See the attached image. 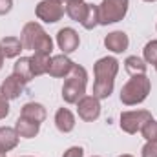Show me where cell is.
Listing matches in <instances>:
<instances>
[{
	"mask_svg": "<svg viewBox=\"0 0 157 157\" xmlns=\"http://www.w3.org/2000/svg\"><path fill=\"white\" fill-rule=\"evenodd\" d=\"M46 108L40 104V102H26L22 106V112H20V117L24 119H29L33 122H44L46 121Z\"/></svg>",
	"mask_w": 157,
	"mask_h": 157,
	"instance_id": "15",
	"label": "cell"
},
{
	"mask_svg": "<svg viewBox=\"0 0 157 157\" xmlns=\"http://www.w3.org/2000/svg\"><path fill=\"white\" fill-rule=\"evenodd\" d=\"M141 133L146 141H157V121L150 119L143 128H141Z\"/></svg>",
	"mask_w": 157,
	"mask_h": 157,
	"instance_id": "24",
	"label": "cell"
},
{
	"mask_svg": "<svg viewBox=\"0 0 157 157\" xmlns=\"http://www.w3.org/2000/svg\"><path fill=\"white\" fill-rule=\"evenodd\" d=\"M154 68H155V71H157V62H155V66H154Z\"/></svg>",
	"mask_w": 157,
	"mask_h": 157,
	"instance_id": "33",
	"label": "cell"
},
{
	"mask_svg": "<svg viewBox=\"0 0 157 157\" xmlns=\"http://www.w3.org/2000/svg\"><path fill=\"white\" fill-rule=\"evenodd\" d=\"M57 44H59V48L62 49L64 55L73 53L78 48V44H80L78 33L73 28H62V29L57 33Z\"/></svg>",
	"mask_w": 157,
	"mask_h": 157,
	"instance_id": "10",
	"label": "cell"
},
{
	"mask_svg": "<svg viewBox=\"0 0 157 157\" xmlns=\"http://www.w3.org/2000/svg\"><path fill=\"white\" fill-rule=\"evenodd\" d=\"M2 66H4V57L0 55V70H2Z\"/></svg>",
	"mask_w": 157,
	"mask_h": 157,
	"instance_id": "29",
	"label": "cell"
},
{
	"mask_svg": "<svg viewBox=\"0 0 157 157\" xmlns=\"http://www.w3.org/2000/svg\"><path fill=\"white\" fill-rule=\"evenodd\" d=\"M18 139L20 135L17 133L15 128H9V126H0V150L2 152H9L13 148H17L18 144Z\"/></svg>",
	"mask_w": 157,
	"mask_h": 157,
	"instance_id": "16",
	"label": "cell"
},
{
	"mask_svg": "<svg viewBox=\"0 0 157 157\" xmlns=\"http://www.w3.org/2000/svg\"><path fill=\"white\" fill-rule=\"evenodd\" d=\"M22 42L17 37H6V39L0 40V55L4 59H13V57H18L20 51H22Z\"/></svg>",
	"mask_w": 157,
	"mask_h": 157,
	"instance_id": "17",
	"label": "cell"
},
{
	"mask_svg": "<svg viewBox=\"0 0 157 157\" xmlns=\"http://www.w3.org/2000/svg\"><path fill=\"white\" fill-rule=\"evenodd\" d=\"M130 0H102L99 6V24L108 26L121 22L128 13Z\"/></svg>",
	"mask_w": 157,
	"mask_h": 157,
	"instance_id": "5",
	"label": "cell"
},
{
	"mask_svg": "<svg viewBox=\"0 0 157 157\" xmlns=\"http://www.w3.org/2000/svg\"><path fill=\"white\" fill-rule=\"evenodd\" d=\"M143 55H144V62L155 66V62H157V40H150V42L144 46Z\"/></svg>",
	"mask_w": 157,
	"mask_h": 157,
	"instance_id": "23",
	"label": "cell"
},
{
	"mask_svg": "<svg viewBox=\"0 0 157 157\" xmlns=\"http://www.w3.org/2000/svg\"><path fill=\"white\" fill-rule=\"evenodd\" d=\"M73 66H75V62H73L68 55L60 53V55L51 57V60H49V68H48V73H49L51 77H55V78L68 77L70 71L73 70Z\"/></svg>",
	"mask_w": 157,
	"mask_h": 157,
	"instance_id": "9",
	"label": "cell"
},
{
	"mask_svg": "<svg viewBox=\"0 0 157 157\" xmlns=\"http://www.w3.org/2000/svg\"><path fill=\"white\" fill-rule=\"evenodd\" d=\"M13 75L22 80L24 84H28L31 78H33V73H31V62H29V57H20L15 66H13Z\"/></svg>",
	"mask_w": 157,
	"mask_h": 157,
	"instance_id": "19",
	"label": "cell"
},
{
	"mask_svg": "<svg viewBox=\"0 0 157 157\" xmlns=\"http://www.w3.org/2000/svg\"><path fill=\"white\" fill-rule=\"evenodd\" d=\"M144 2H155V0H144Z\"/></svg>",
	"mask_w": 157,
	"mask_h": 157,
	"instance_id": "32",
	"label": "cell"
},
{
	"mask_svg": "<svg viewBox=\"0 0 157 157\" xmlns=\"http://www.w3.org/2000/svg\"><path fill=\"white\" fill-rule=\"evenodd\" d=\"M152 117V113L148 112V110H133V112H124V113H121V130L122 132H126V133H130V135H133V133H137V132H141V128L150 121Z\"/></svg>",
	"mask_w": 157,
	"mask_h": 157,
	"instance_id": "6",
	"label": "cell"
},
{
	"mask_svg": "<svg viewBox=\"0 0 157 157\" xmlns=\"http://www.w3.org/2000/svg\"><path fill=\"white\" fill-rule=\"evenodd\" d=\"M119 157H133V155H130V154H124V155H119Z\"/></svg>",
	"mask_w": 157,
	"mask_h": 157,
	"instance_id": "30",
	"label": "cell"
},
{
	"mask_svg": "<svg viewBox=\"0 0 157 157\" xmlns=\"http://www.w3.org/2000/svg\"><path fill=\"white\" fill-rule=\"evenodd\" d=\"M95 26H99V6H93L90 4V11L82 22V28L84 29H93Z\"/></svg>",
	"mask_w": 157,
	"mask_h": 157,
	"instance_id": "22",
	"label": "cell"
},
{
	"mask_svg": "<svg viewBox=\"0 0 157 157\" xmlns=\"http://www.w3.org/2000/svg\"><path fill=\"white\" fill-rule=\"evenodd\" d=\"M93 157H99V155H93Z\"/></svg>",
	"mask_w": 157,
	"mask_h": 157,
	"instance_id": "35",
	"label": "cell"
},
{
	"mask_svg": "<svg viewBox=\"0 0 157 157\" xmlns=\"http://www.w3.org/2000/svg\"><path fill=\"white\" fill-rule=\"evenodd\" d=\"M13 7V0H0V15H7Z\"/></svg>",
	"mask_w": 157,
	"mask_h": 157,
	"instance_id": "28",
	"label": "cell"
},
{
	"mask_svg": "<svg viewBox=\"0 0 157 157\" xmlns=\"http://www.w3.org/2000/svg\"><path fill=\"white\" fill-rule=\"evenodd\" d=\"M86 84H88V71L86 68L75 64L70 75L64 80L62 86V99L68 104H77L78 101L86 95Z\"/></svg>",
	"mask_w": 157,
	"mask_h": 157,
	"instance_id": "3",
	"label": "cell"
},
{
	"mask_svg": "<svg viewBox=\"0 0 157 157\" xmlns=\"http://www.w3.org/2000/svg\"><path fill=\"white\" fill-rule=\"evenodd\" d=\"M143 157H157V141H146L143 146Z\"/></svg>",
	"mask_w": 157,
	"mask_h": 157,
	"instance_id": "25",
	"label": "cell"
},
{
	"mask_svg": "<svg viewBox=\"0 0 157 157\" xmlns=\"http://www.w3.org/2000/svg\"><path fill=\"white\" fill-rule=\"evenodd\" d=\"M24 88H26V84H24L22 80H18L15 75L6 77V80H4V82H2V86H0L2 93H4V95H6V99H9V101L18 99V97L24 93Z\"/></svg>",
	"mask_w": 157,
	"mask_h": 157,
	"instance_id": "12",
	"label": "cell"
},
{
	"mask_svg": "<svg viewBox=\"0 0 157 157\" xmlns=\"http://www.w3.org/2000/svg\"><path fill=\"white\" fill-rule=\"evenodd\" d=\"M49 60H51V57H49V55H42V53H35L33 57H29V62H31V73H33V77H39V75L48 73Z\"/></svg>",
	"mask_w": 157,
	"mask_h": 157,
	"instance_id": "20",
	"label": "cell"
},
{
	"mask_svg": "<svg viewBox=\"0 0 157 157\" xmlns=\"http://www.w3.org/2000/svg\"><path fill=\"white\" fill-rule=\"evenodd\" d=\"M0 157H6V152H2V150H0Z\"/></svg>",
	"mask_w": 157,
	"mask_h": 157,
	"instance_id": "31",
	"label": "cell"
},
{
	"mask_svg": "<svg viewBox=\"0 0 157 157\" xmlns=\"http://www.w3.org/2000/svg\"><path fill=\"white\" fill-rule=\"evenodd\" d=\"M124 70L133 77V75H146V62L144 59L137 57V55H132L124 60Z\"/></svg>",
	"mask_w": 157,
	"mask_h": 157,
	"instance_id": "21",
	"label": "cell"
},
{
	"mask_svg": "<svg viewBox=\"0 0 157 157\" xmlns=\"http://www.w3.org/2000/svg\"><path fill=\"white\" fill-rule=\"evenodd\" d=\"M62 157H84V150H82L80 146H71V148H68V150L64 152Z\"/></svg>",
	"mask_w": 157,
	"mask_h": 157,
	"instance_id": "27",
	"label": "cell"
},
{
	"mask_svg": "<svg viewBox=\"0 0 157 157\" xmlns=\"http://www.w3.org/2000/svg\"><path fill=\"white\" fill-rule=\"evenodd\" d=\"M152 82L146 75H133L122 88H121V102L126 106L141 104L150 93Z\"/></svg>",
	"mask_w": 157,
	"mask_h": 157,
	"instance_id": "4",
	"label": "cell"
},
{
	"mask_svg": "<svg viewBox=\"0 0 157 157\" xmlns=\"http://www.w3.org/2000/svg\"><path fill=\"white\" fill-rule=\"evenodd\" d=\"M9 115V99H6V95L0 90V121Z\"/></svg>",
	"mask_w": 157,
	"mask_h": 157,
	"instance_id": "26",
	"label": "cell"
},
{
	"mask_svg": "<svg viewBox=\"0 0 157 157\" xmlns=\"http://www.w3.org/2000/svg\"><path fill=\"white\" fill-rule=\"evenodd\" d=\"M104 46H106V49H110L113 53H122L128 49L130 39L124 31H112L104 37Z\"/></svg>",
	"mask_w": 157,
	"mask_h": 157,
	"instance_id": "11",
	"label": "cell"
},
{
	"mask_svg": "<svg viewBox=\"0 0 157 157\" xmlns=\"http://www.w3.org/2000/svg\"><path fill=\"white\" fill-rule=\"evenodd\" d=\"M15 130L20 137L24 139H33L39 135V130H40V124L39 122H33L29 119H24V117H18L17 122H15Z\"/></svg>",
	"mask_w": 157,
	"mask_h": 157,
	"instance_id": "18",
	"label": "cell"
},
{
	"mask_svg": "<svg viewBox=\"0 0 157 157\" xmlns=\"http://www.w3.org/2000/svg\"><path fill=\"white\" fill-rule=\"evenodd\" d=\"M64 11H66V7L62 6V2H57V0H42L37 4V9H35L39 20L48 22V24L59 22L64 17Z\"/></svg>",
	"mask_w": 157,
	"mask_h": 157,
	"instance_id": "7",
	"label": "cell"
},
{
	"mask_svg": "<svg viewBox=\"0 0 157 157\" xmlns=\"http://www.w3.org/2000/svg\"><path fill=\"white\" fill-rule=\"evenodd\" d=\"M55 126L62 133H70L75 128V115L68 108H59L55 113Z\"/></svg>",
	"mask_w": 157,
	"mask_h": 157,
	"instance_id": "13",
	"label": "cell"
},
{
	"mask_svg": "<svg viewBox=\"0 0 157 157\" xmlns=\"http://www.w3.org/2000/svg\"><path fill=\"white\" fill-rule=\"evenodd\" d=\"M20 42H22L24 49H31V51L42 53V55H51V49H53L51 37L44 31V28L40 24H37V22H28L22 28Z\"/></svg>",
	"mask_w": 157,
	"mask_h": 157,
	"instance_id": "2",
	"label": "cell"
},
{
	"mask_svg": "<svg viewBox=\"0 0 157 157\" xmlns=\"http://www.w3.org/2000/svg\"><path fill=\"white\" fill-rule=\"evenodd\" d=\"M95 71V82H93V97L108 99L113 91L115 77L119 71V60L115 57H102L93 66Z\"/></svg>",
	"mask_w": 157,
	"mask_h": 157,
	"instance_id": "1",
	"label": "cell"
},
{
	"mask_svg": "<svg viewBox=\"0 0 157 157\" xmlns=\"http://www.w3.org/2000/svg\"><path fill=\"white\" fill-rule=\"evenodd\" d=\"M64 2H71V0H64Z\"/></svg>",
	"mask_w": 157,
	"mask_h": 157,
	"instance_id": "34",
	"label": "cell"
},
{
	"mask_svg": "<svg viewBox=\"0 0 157 157\" xmlns=\"http://www.w3.org/2000/svg\"><path fill=\"white\" fill-rule=\"evenodd\" d=\"M77 113L78 117L86 122H93L101 115V102L93 95H84L77 102Z\"/></svg>",
	"mask_w": 157,
	"mask_h": 157,
	"instance_id": "8",
	"label": "cell"
},
{
	"mask_svg": "<svg viewBox=\"0 0 157 157\" xmlns=\"http://www.w3.org/2000/svg\"><path fill=\"white\" fill-rule=\"evenodd\" d=\"M90 11V4H86L84 0H71V2H66V15L75 20V22H84L86 15Z\"/></svg>",
	"mask_w": 157,
	"mask_h": 157,
	"instance_id": "14",
	"label": "cell"
}]
</instances>
